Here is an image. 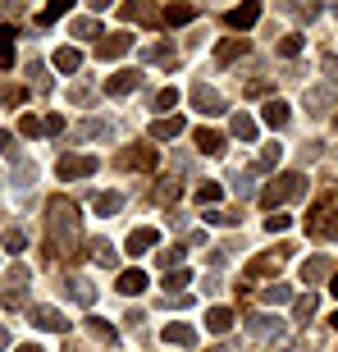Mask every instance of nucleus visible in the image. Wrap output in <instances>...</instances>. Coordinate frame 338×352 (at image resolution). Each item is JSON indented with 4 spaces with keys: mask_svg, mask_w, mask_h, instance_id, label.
Returning a JSON list of instances; mask_svg holds the SVG:
<instances>
[{
    "mask_svg": "<svg viewBox=\"0 0 338 352\" xmlns=\"http://www.w3.org/2000/svg\"><path fill=\"white\" fill-rule=\"evenodd\" d=\"M32 325H37V329H51V334H65L69 320H65V311H60V307H32Z\"/></svg>",
    "mask_w": 338,
    "mask_h": 352,
    "instance_id": "6e6552de",
    "label": "nucleus"
},
{
    "mask_svg": "<svg viewBox=\"0 0 338 352\" xmlns=\"http://www.w3.org/2000/svg\"><path fill=\"white\" fill-rule=\"evenodd\" d=\"M133 46V37L128 32H105L101 41H96V60H119V55Z\"/></svg>",
    "mask_w": 338,
    "mask_h": 352,
    "instance_id": "0eeeda50",
    "label": "nucleus"
},
{
    "mask_svg": "<svg viewBox=\"0 0 338 352\" xmlns=\"http://www.w3.org/2000/svg\"><path fill=\"white\" fill-rule=\"evenodd\" d=\"M302 192H306V179H302V174H279V179H270L260 188V206L274 215V210H284L288 201H297Z\"/></svg>",
    "mask_w": 338,
    "mask_h": 352,
    "instance_id": "f03ea898",
    "label": "nucleus"
},
{
    "mask_svg": "<svg viewBox=\"0 0 338 352\" xmlns=\"http://www.w3.org/2000/svg\"><path fill=\"white\" fill-rule=\"evenodd\" d=\"M91 32L101 37V23H96V19H78V23H74V37H91Z\"/></svg>",
    "mask_w": 338,
    "mask_h": 352,
    "instance_id": "37998d69",
    "label": "nucleus"
},
{
    "mask_svg": "<svg viewBox=\"0 0 338 352\" xmlns=\"http://www.w3.org/2000/svg\"><path fill=\"white\" fill-rule=\"evenodd\" d=\"M260 119H265L270 129H284L288 119H293V110H288V101H265L260 105Z\"/></svg>",
    "mask_w": 338,
    "mask_h": 352,
    "instance_id": "6ab92c4d",
    "label": "nucleus"
},
{
    "mask_svg": "<svg viewBox=\"0 0 338 352\" xmlns=\"http://www.w3.org/2000/svg\"><path fill=\"white\" fill-rule=\"evenodd\" d=\"M69 298H74V302H82V307H87V302L96 298V288H91L87 279H69Z\"/></svg>",
    "mask_w": 338,
    "mask_h": 352,
    "instance_id": "72a5a7b5",
    "label": "nucleus"
},
{
    "mask_svg": "<svg viewBox=\"0 0 338 352\" xmlns=\"http://www.w3.org/2000/svg\"><path fill=\"white\" fill-rule=\"evenodd\" d=\"M46 229H51V252L55 256H74L82 248V229H78V210L69 197H51L46 201Z\"/></svg>",
    "mask_w": 338,
    "mask_h": 352,
    "instance_id": "f257e3e1",
    "label": "nucleus"
},
{
    "mask_svg": "<svg viewBox=\"0 0 338 352\" xmlns=\"http://www.w3.org/2000/svg\"><path fill=\"white\" fill-rule=\"evenodd\" d=\"M78 65H82V51H74V46H60V51H55V69H60V74H74Z\"/></svg>",
    "mask_w": 338,
    "mask_h": 352,
    "instance_id": "bb28decb",
    "label": "nucleus"
},
{
    "mask_svg": "<svg viewBox=\"0 0 338 352\" xmlns=\"http://www.w3.org/2000/svg\"><path fill=\"white\" fill-rule=\"evenodd\" d=\"M220 197H224V188H220V183H215V179H206V183H201V188H196V201H201V210H210V206H215V201H220Z\"/></svg>",
    "mask_w": 338,
    "mask_h": 352,
    "instance_id": "c85d7f7f",
    "label": "nucleus"
},
{
    "mask_svg": "<svg viewBox=\"0 0 338 352\" xmlns=\"http://www.w3.org/2000/svg\"><path fill=\"white\" fill-rule=\"evenodd\" d=\"M41 129H46V133H65V119H60V115H46V119H41Z\"/></svg>",
    "mask_w": 338,
    "mask_h": 352,
    "instance_id": "49530a36",
    "label": "nucleus"
},
{
    "mask_svg": "<svg viewBox=\"0 0 338 352\" xmlns=\"http://www.w3.org/2000/svg\"><path fill=\"white\" fill-rule=\"evenodd\" d=\"M160 19H165L169 28H183V23H192V19H196V5H169Z\"/></svg>",
    "mask_w": 338,
    "mask_h": 352,
    "instance_id": "393cba45",
    "label": "nucleus"
},
{
    "mask_svg": "<svg viewBox=\"0 0 338 352\" xmlns=\"http://www.w3.org/2000/svg\"><path fill=\"white\" fill-rule=\"evenodd\" d=\"M179 133H183V119L179 115H160L156 124H151V138H156V142H174Z\"/></svg>",
    "mask_w": 338,
    "mask_h": 352,
    "instance_id": "2eb2a0df",
    "label": "nucleus"
},
{
    "mask_svg": "<svg viewBox=\"0 0 338 352\" xmlns=\"http://www.w3.org/2000/svg\"><path fill=\"white\" fill-rule=\"evenodd\" d=\"M0 156H14V133H0Z\"/></svg>",
    "mask_w": 338,
    "mask_h": 352,
    "instance_id": "8fccbe9b",
    "label": "nucleus"
},
{
    "mask_svg": "<svg viewBox=\"0 0 338 352\" xmlns=\"http://www.w3.org/2000/svg\"><path fill=\"white\" fill-rule=\"evenodd\" d=\"M256 19H260V5H238V10H229V28H238V32H247Z\"/></svg>",
    "mask_w": 338,
    "mask_h": 352,
    "instance_id": "412c9836",
    "label": "nucleus"
},
{
    "mask_svg": "<svg viewBox=\"0 0 338 352\" xmlns=\"http://www.w3.org/2000/svg\"><path fill=\"white\" fill-rule=\"evenodd\" d=\"M65 14H69V0H51V5L37 14V23H55V19H65Z\"/></svg>",
    "mask_w": 338,
    "mask_h": 352,
    "instance_id": "f704fd0d",
    "label": "nucleus"
},
{
    "mask_svg": "<svg viewBox=\"0 0 338 352\" xmlns=\"http://www.w3.org/2000/svg\"><path fill=\"white\" fill-rule=\"evenodd\" d=\"M179 192H183V188L174 179H160L156 183V201H179Z\"/></svg>",
    "mask_w": 338,
    "mask_h": 352,
    "instance_id": "4c0bfd02",
    "label": "nucleus"
},
{
    "mask_svg": "<svg viewBox=\"0 0 338 352\" xmlns=\"http://www.w3.org/2000/svg\"><path fill=\"white\" fill-rule=\"evenodd\" d=\"M238 55H247V37H224L215 46V65H234Z\"/></svg>",
    "mask_w": 338,
    "mask_h": 352,
    "instance_id": "ddd939ff",
    "label": "nucleus"
},
{
    "mask_svg": "<svg viewBox=\"0 0 338 352\" xmlns=\"http://www.w3.org/2000/svg\"><path fill=\"white\" fill-rule=\"evenodd\" d=\"M188 279H192L188 270H174V274H165V298H169V293H183V288H188Z\"/></svg>",
    "mask_w": 338,
    "mask_h": 352,
    "instance_id": "58836bf2",
    "label": "nucleus"
},
{
    "mask_svg": "<svg viewBox=\"0 0 338 352\" xmlns=\"http://www.w3.org/2000/svg\"><path fill=\"white\" fill-rule=\"evenodd\" d=\"M169 307H179V311H183V307H192V293H169Z\"/></svg>",
    "mask_w": 338,
    "mask_h": 352,
    "instance_id": "de8ad7c7",
    "label": "nucleus"
},
{
    "mask_svg": "<svg viewBox=\"0 0 338 352\" xmlns=\"http://www.w3.org/2000/svg\"><path fill=\"white\" fill-rule=\"evenodd\" d=\"M14 65V28H0V69Z\"/></svg>",
    "mask_w": 338,
    "mask_h": 352,
    "instance_id": "473e14b6",
    "label": "nucleus"
},
{
    "mask_svg": "<svg viewBox=\"0 0 338 352\" xmlns=\"http://www.w3.org/2000/svg\"><path fill=\"white\" fill-rule=\"evenodd\" d=\"M19 133H23V138H41L46 129H41V119H37V115H23V119H19Z\"/></svg>",
    "mask_w": 338,
    "mask_h": 352,
    "instance_id": "79ce46f5",
    "label": "nucleus"
},
{
    "mask_svg": "<svg viewBox=\"0 0 338 352\" xmlns=\"http://www.w3.org/2000/svg\"><path fill=\"white\" fill-rule=\"evenodd\" d=\"M329 293H334V298H338V270H334V279H329Z\"/></svg>",
    "mask_w": 338,
    "mask_h": 352,
    "instance_id": "603ef678",
    "label": "nucleus"
},
{
    "mask_svg": "<svg viewBox=\"0 0 338 352\" xmlns=\"http://www.w3.org/2000/svg\"><path fill=\"white\" fill-rule=\"evenodd\" d=\"M279 156H284V146H279V142L265 146V151H260V160H256V170H274V165H279Z\"/></svg>",
    "mask_w": 338,
    "mask_h": 352,
    "instance_id": "ea45409f",
    "label": "nucleus"
},
{
    "mask_svg": "<svg viewBox=\"0 0 338 352\" xmlns=\"http://www.w3.org/2000/svg\"><path fill=\"white\" fill-rule=\"evenodd\" d=\"M334 101H338V91L329 87V82H320V87H306V110H311V115H325Z\"/></svg>",
    "mask_w": 338,
    "mask_h": 352,
    "instance_id": "9d476101",
    "label": "nucleus"
},
{
    "mask_svg": "<svg viewBox=\"0 0 338 352\" xmlns=\"http://www.w3.org/2000/svg\"><path fill=\"white\" fill-rule=\"evenodd\" d=\"M55 174L60 179H87V174H96V156H60V165H55Z\"/></svg>",
    "mask_w": 338,
    "mask_h": 352,
    "instance_id": "39448f33",
    "label": "nucleus"
},
{
    "mask_svg": "<svg viewBox=\"0 0 338 352\" xmlns=\"http://www.w3.org/2000/svg\"><path fill=\"white\" fill-rule=\"evenodd\" d=\"M196 151H201V156H220L224 151V133H215V129L201 124V129H196Z\"/></svg>",
    "mask_w": 338,
    "mask_h": 352,
    "instance_id": "f3484780",
    "label": "nucleus"
},
{
    "mask_svg": "<svg viewBox=\"0 0 338 352\" xmlns=\"http://www.w3.org/2000/svg\"><path fill=\"white\" fill-rule=\"evenodd\" d=\"M325 74H329V87L338 82V55H325Z\"/></svg>",
    "mask_w": 338,
    "mask_h": 352,
    "instance_id": "09e8293b",
    "label": "nucleus"
},
{
    "mask_svg": "<svg viewBox=\"0 0 338 352\" xmlns=\"http://www.w3.org/2000/svg\"><path fill=\"white\" fill-rule=\"evenodd\" d=\"M334 129H338V115H334Z\"/></svg>",
    "mask_w": 338,
    "mask_h": 352,
    "instance_id": "6e6d98bb",
    "label": "nucleus"
},
{
    "mask_svg": "<svg viewBox=\"0 0 338 352\" xmlns=\"http://www.w3.org/2000/svg\"><path fill=\"white\" fill-rule=\"evenodd\" d=\"M229 133H234L238 142H256V119H251V115H243V110H238V115L229 119Z\"/></svg>",
    "mask_w": 338,
    "mask_h": 352,
    "instance_id": "aec40b11",
    "label": "nucleus"
},
{
    "mask_svg": "<svg viewBox=\"0 0 338 352\" xmlns=\"http://www.w3.org/2000/svg\"><path fill=\"white\" fill-rule=\"evenodd\" d=\"M288 256H293V248H288V243H279V248L260 252L256 261L247 265V274H251V279H256V274H279V270H284V261H288Z\"/></svg>",
    "mask_w": 338,
    "mask_h": 352,
    "instance_id": "20e7f679",
    "label": "nucleus"
},
{
    "mask_svg": "<svg viewBox=\"0 0 338 352\" xmlns=\"http://www.w3.org/2000/svg\"><path fill=\"white\" fill-rule=\"evenodd\" d=\"M0 243H5V252H23L27 248V234H23V229H5Z\"/></svg>",
    "mask_w": 338,
    "mask_h": 352,
    "instance_id": "e433bc0d",
    "label": "nucleus"
},
{
    "mask_svg": "<svg viewBox=\"0 0 338 352\" xmlns=\"http://www.w3.org/2000/svg\"><path fill=\"white\" fill-rule=\"evenodd\" d=\"M165 343H174V348H196V329L188 325V320H174V325H165V334H160Z\"/></svg>",
    "mask_w": 338,
    "mask_h": 352,
    "instance_id": "9b49d317",
    "label": "nucleus"
},
{
    "mask_svg": "<svg viewBox=\"0 0 338 352\" xmlns=\"http://www.w3.org/2000/svg\"><path fill=\"white\" fill-rule=\"evenodd\" d=\"M14 352H41V348H37V343H23V348H14Z\"/></svg>",
    "mask_w": 338,
    "mask_h": 352,
    "instance_id": "3c124183",
    "label": "nucleus"
},
{
    "mask_svg": "<svg viewBox=\"0 0 338 352\" xmlns=\"http://www.w3.org/2000/svg\"><path fill=\"white\" fill-rule=\"evenodd\" d=\"M229 325H234V311H229V307H210L206 311V329L210 334H229Z\"/></svg>",
    "mask_w": 338,
    "mask_h": 352,
    "instance_id": "4be33fe9",
    "label": "nucleus"
},
{
    "mask_svg": "<svg viewBox=\"0 0 338 352\" xmlns=\"http://www.w3.org/2000/svg\"><path fill=\"white\" fill-rule=\"evenodd\" d=\"M91 261H96V265H105V270H115V265H119V256H115V248H110V243H105V238H96V243H91Z\"/></svg>",
    "mask_w": 338,
    "mask_h": 352,
    "instance_id": "5701e85b",
    "label": "nucleus"
},
{
    "mask_svg": "<svg viewBox=\"0 0 338 352\" xmlns=\"http://www.w3.org/2000/svg\"><path fill=\"white\" fill-rule=\"evenodd\" d=\"M156 243H160V229H133L124 248H128V256H142V252H151Z\"/></svg>",
    "mask_w": 338,
    "mask_h": 352,
    "instance_id": "f8f14e48",
    "label": "nucleus"
},
{
    "mask_svg": "<svg viewBox=\"0 0 338 352\" xmlns=\"http://www.w3.org/2000/svg\"><path fill=\"white\" fill-rule=\"evenodd\" d=\"M119 206H124V197H119V192H96V197H91V210H96V215H115Z\"/></svg>",
    "mask_w": 338,
    "mask_h": 352,
    "instance_id": "a878e982",
    "label": "nucleus"
},
{
    "mask_svg": "<svg viewBox=\"0 0 338 352\" xmlns=\"http://www.w3.org/2000/svg\"><path fill=\"white\" fill-rule=\"evenodd\" d=\"M325 274H329V256H311V261L302 265V279H306V284H320Z\"/></svg>",
    "mask_w": 338,
    "mask_h": 352,
    "instance_id": "cd10ccee",
    "label": "nucleus"
},
{
    "mask_svg": "<svg viewBox=\"0 0 338 352\" xmlns=\"http://www.w3.org/2000/svg\"><path fill=\"white\" fill-rule=\"evenodd\" d=\"M192 105L201 115H224V96L215 87H206V82H192Z\"/></svg>",
    "mask_w": 338,
    "mask_h": 352,
    "instance_id": "423d86ee",
    "label": "nucleus"
},
{
    "mask_svg": "<svg viewBox=\"0 0 338 352\" xmlns=\"http://www.w3.org/2000/svg\"><path fill=\"white\" fill-rule=\"evenodd\" d=\"M5 343H10V334H5V325H0V348H5Z\"/></svg>",
    "mask_w": 338,
    "mask_h": 352,
    "instance_id": "864d4df0",
    "label": "nucleus"
},
{
    "mask_svg": "<svg viewBox=\"0 0 338 352\" xmlns=\"http://www.w3.org/2000/svg\"><path fill=\"white\" fill-rule=\"evenodd\" d=\"M288 224H293V220H288V215H284V210H274V215H270V220H265V229H270V234H284V229H288Z\"/></svg>",
    "mask_w": 338,
    "mask_h": 352,
    "instance_id": "c03bdc74",
    "label": "nucleus"
},
{
    "mask_svg": "<svg viewBox=\"0 0 338 352\" xmlns=\"http://www.w3.org/2000/svg\"><path fill=\"white\" fill-rule=\"evenodd\" d=\"M137 87H142V69H119L115 78L105 82L110 96H128V91H137Z\"/></svg>",
    "mask_w": 338,
    "mask_h": 352,
    "instance_id": "1a4fd4ad",
    "label": "nucleus"
},
{
    "mask_svg": "<svg viewBox=\"0 0 338 352\" xmlns=\"http://www.w3.org/2000/svg\"><path fill=\"white\" fill-rule=\"evenodd\" d=\"M302 46H306V37H302V32H288V37L279 41V55H284V60H297Z\"/></svg>",
    "mask_w": 338,
    "mask_h": 352,
    "instance_id": "7c9ffc66",
    "label": "nucleus"
},
{
    "mask_svg": "<svg viewBox=\"0 0 338 352\" xmlns=\"http://www.w3.org/2000/svg\"><path fill=\"white\" fill-rule=\"evenodd\" d=\"M156 261H160V270H165V274H174V270H183V248H169V252H165V256H156Z\"/></svg>",
    "mask_w": 338,
    "mask_h": 352,
    "instance_id": "c9c22d12",
    "label": "nucleus"
},
{
    "mask_svg": "<svg viewBox=\"0 0 338 352\" xmlns=\"http://www.w3.org/2000/svg\"><path fill=\"white\" fill-rule=\"evenodd\" d=\"M27 74H32V82H37V91H46V87H51V82H46V69H41V65H27Z\"/></svg>",
    "mask_w": 338,
    "mask_h": 352,
    "instance_id": "a18cd8bd",
    "label": "nucleus"
},
{
    "mask_svg": "<svg viewBox=\"0 0 338 352\" xmlns=\"http://www.w3.org/2000/svg\"><path fill=\"white\" fill-rule=\"evenodd\" d=\"M179 105V87H160L156 91V110H174Z\"/></svg>",
    "mask_w": 338,
    "mask_h": 352,
    "instance_id": "a19ab883",
    "label": "nucleus"
},
{
    "mask_svg": "<svg viewBox=\"0 0 338 352\" xmlns=\"http://www.w3.org/2000/svg\"><path fill=\"white\" fill-rule=\"evenodd\" d=\"M334 329H338V316H334Z\"/></svg>",
    "mask_w": 338,
    "mask_h": 352,
    "instance_id": "5fc2aeb1",
    "label": "nucleus"
},
{
    "mask_svg": "<svg viewBox=\"0 0 338 352\" xmlns=\"http://www.w3.org/2000/svg\"><path fill=\"white\" fill-rule=\"evenodd\" d=\"M288 298H293V288H288V284H279V279L260 288V302H265V307H284Z\"/></svg>",
    "mask_w": 338,
    "mask_h": 352,
    "instance_id": "b1692460",
    "label": "nucleus"
},
{
    "mask_svg": "<svg viewBox=\"0 0 338 352\" xmlns=\"http://www.w3.org/2000/svg\"><path fill=\"white\" fill-rule=\"evenodd\" d=\"M91 334V339H101L105 348H115L119 343V334H115V325H110V320H101V316H87V325H82Z\"/></svg>",
    "mask_w": 338,
    "mask_h": 352,
    "instance_id": "a211bd4d",
    "label": "nucleus"
},
{
    "mask_svg": "<svg viewBox=\"0 0 338 352\" xmlns=\"http://www.w3.org/2000/svg\"><path fill=\"white\" fill-rule=\"evenodd\" d=\"M124 165L128 170H156L160 156H156V146H137V151H124Z\"/></svg>",
    "mask_w": 338,
    "mask_h": 352,
    "instance_id": "dca6fc26",
    "label": "nucleus"
},
{
    "mask_svg": "<svg viewBox=\"0 0 338 352\" xmlns=\"http://www.w3.org/2000/svg\"><path fill=\"white\" fill-rule=\"evenodd\" d=\"M115 288L124 293V298H137V293H146V270H137V265H133V270H124Z\"/></svg>",
    "mask_w": 338,
    "mask_h": 352,
    "instance_id": "4468645a",
    "label": "nucleus"
},
{
    "mask_svg": "<svg viewBox=\"0 0 338 352\" xmlns=\"http://www.w3.org/2000/svg\"><path fill=\"white\" fill-rule=\"evenodd\" d=\"M142 60H151V65H169V69H174V60H179V55H174V46H146Z\"/></svg>",
    "mask_w": 338,
    "mask_h": 352,
    "instance_id": "c756f323",
    "label": "nucleus"
},
{
    "mask_svg": "<svg viewBox=\"0 0 338 352\" xmlns=\"http://www.w3.org/2000/svg\"><path fill=\"white\" fill-rule=\"evenodd\" d=\"M306 234H311V238H329V243H334V238H338V206H329V201L311 206V215H306Z\"/></svg>",
    "mask_w": 338,
    "mask_h": 352,
    "instance_id": "7ed1b4c3",
    "label": "nucleus"
},
{
    "mask_svg": "<svg viewBox=\"0 0 338 352\" xmlns=\"http://www.w3.org/2000/svg\"><path fill=\"white\" fill-rule=\"evenodd\" d=\"M315 307H320V302H315V293H302L297 307H293V316H297L302 325H306V320H315Z\"/></svg>",
    "mask_w": 338,
    "mask_h": 352,
    "instance_id": "2f4dec72",
    "label": "nucleus"
}]
</instances>
